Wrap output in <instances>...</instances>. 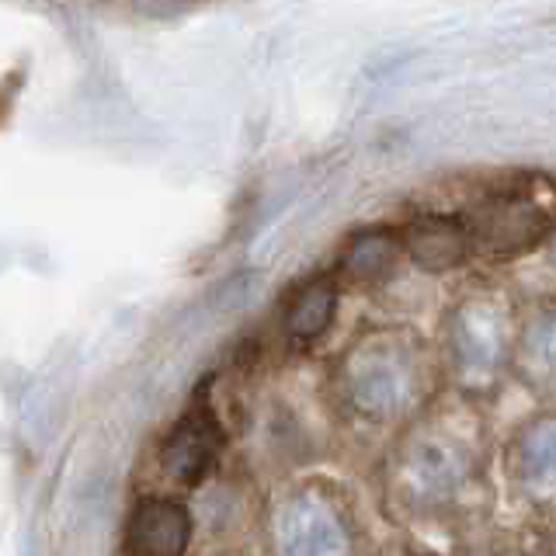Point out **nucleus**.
Wrapping results in <instances>:
<instances>
[{
  "label": "nucleus",
  "mask_w": 556,
  "mask_h": 556,
  "mask_svg": "<svg viewBox=\"0 0 556 556\" xmlns=\"http://www.w3.org/2000/svg\"><path fill=\"white\" fill-rule=\"evenodd\" d=\"M511 352L508 313L494 300H466L448 320V355L463 382H491Z\"/></svg>",
  "instance_id": "nucleus-3"
},
{
  "label": "nucleus",
  "mask_w": 556,
  "mask_h": 556,
  "mask_svg": "<svg viewBox=\"0 0 556 556\" xmlns=\"http://www.w3.org/2000/svg\"><path fill=\"white\" fill-rule=\"evenodd\" d=\"M404 248L421 271L445 275V271H456L466 265L469 251H473V233H469L466 219L421 216L404 233Z\"/></svg>",
  "instance_id": "nucleus-8"
},
{
  "label": "nucleus",
  "mask_w": 556,
  "mask_h": 556,
  "mask_svg": "<svg viewBox=\"0 0 556 556\" xmlns=\"http://www.w3.org/2000/svg\"><path fill=\"white\" fill-rule=\"evenodd\" d=\"M219 448H223L219 417L208 407H195L167 431V439L161 445V466L174 483L199 486L213 473Z\"/></svg>",
  "instance_id": "nucleus-5"
},
{
  "label": "nucleus",
  "mask_w": 556,
  "mask_h": 556,
  "mask_svg": "<svg viewBox=\"0 0 556 556\" xmlns=\"http://www.w3.org/2000/svg\"><path fill=\"white\" fill-rule=\"evenodd\" d=\"M556 223V185L539 174L501 185L466 216L473 248L491 257H518L543 243Z\"/></svg>",
  "instance_id": "nucleus-1"
},
{
  "label": "nucleus",
  "mask_w": 556,
  "mask_h": 556,
  "mask_svg": "<svg viewBox=\"0 0 556 556\" xmlns=\"http://www.w3.org/2000/svg\"><path fill=\"white\" fill-rule=\"evenodd\" d=\"M515 477L535 494H556V417L529 425L515 442Z\"/></svg>",
  "instance_id": "nucleus-10"
},
{
  "label": "nucleus",
  "mask_w": 556,
  "mask_h": 556,
  "mask_svg": "<svg viewBox=\"0 0 556 556\" xmlns=\"http://www.w3.org/2000/svg\"><path fill=\"white\" fill-rule=\"evenodd\" d=\"M518 362L535 387L556 390V306L539 309L535 317L521 327L518 338Z\"/></svg>",
  "instance_id": "nucleus-12"
},
{
  "label": "nucleus",
  "mask_w": 556,
  "mask_h": 556,
  "mask_svg": "<svg viewBox=\"0 0 556 556\" xmlns=\"http://www.w3.org/2000/svg\"><path fill=\"white\" fill-rule=\"evenodd\" d=\"M344 390L352 407L369 421H393L417 396L414 352L396 338H369L344 362Z\"/></svg>",
  "instance_id": "nucleus-2"
},
{
  "label": "nucleus",
  "mask_w": 556,
  "mask_h": 556,
  "mask_svg": "<svg viewBox=\"0 0 556 556\" xmlns=\"http://www.w3.org/2000/svg\"><path fill=\"white\" fill-rule=\"evenodd\" d=\"M404 237L393 230H362L348 240V248L341 251V275L352 278L358 286L382 282L393 268L400 254H404Z\"/></svg>",
  "instance_id": "nucleus-11"
},
{
  "label": "nucleus",
  "mask_w": 556,
  "mask_h": 556,
  "mask_svg": "<svg viewBox=\"0 0 556 556\" xmlns=\"http://www.w3.org/2000/svg\"><path fill=\"white\" fill-rule=\"evenodd\" d=\"M334 313H338V278L317 275L289 300L282 327L292 341L309 344V341H317L330 324H334Z\"/></svg>",
  "instance_id": "nucleus-9"
},
{
  "label": "nucleus",
  "mask_w": 556,
  "mask_h": 556,
  "mask_svg": "<svg viewBox=\"0 0 556 556\" xmlns=\"http://www.w3.org/2000/svg\"><path fill=\"white\" fill-rule=\"evenodd\" d=\"M466 480V452L442 434H421L404 456V486L414 501L439 504Z\"/></svg>",
  "instance_id": "nucleus-6"
},
{
  "label": "nucleus",
  "mask_w": 556,
  "mask_h": 556,
  "mask_svg": "<svg viewBox=\"0 0 556 556\" xmlns=\"http://www.w3.org/2000/svg\"><path fill=\"white\" fill-rule=\"evenodd\" d=\"M275 546L282 556H352V535L324 497L295 494L275 515Z\"/></svg>",
  "instance_id": "nucleus-4"
},
{
  "label": "nucleus",
  "mask_w": 556,
  "mask_h": 556,
  "mask_svg": "<svg viewBox=\"0 0 556 556\" xmlns=\"http://www.w3.org/2000/svg\"><path fill=\"white\" fill-rule=\"evenodd\" d=\"M126 543L132 556H185L191 543V515L174 497L136 501L126 526Z\"/></svg>",
  "instance_id": "nucleus-7"
}]
</instances>
